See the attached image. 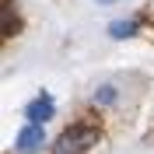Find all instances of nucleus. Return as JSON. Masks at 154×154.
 I'll return each mask as SVG.
<instances>
[{"label":"nucleus","mask_w":154,"mask_h":154,"mask_svg":"<svg viewBox=\"0 0 154 154\" xmlns=\"http://www.w3.org/2000/svg\"><path fill=\"white\" fill-rule=\"evenodd\" d=\"M95 140H98V130H95V126H74V130H67V133L56 140L53 154H84Z\"/></svg>","instance_id":"obj_1"},{"label":"nucleus","mask_w":154,"mask_h":154,"mask_svg":"<svg viewBox=\"0 0 154 154\" xmlns=\"http://www.w3.org/2000/svg\"><path fill=\"white\" fill-rule=\"evenodd\" d=\"M38 144H46V133H42V126L28 123V126L18 133V151H21V154H32V151H38Z\"/></svg>","instance_id":"obj_2"},{"label":"nucleus","mask_w":154,"mask_h":154,"mask_svg":"<svg viewBox=\"0 0 154 154\" xmlns=\"http://www.w3.org/2000/svg\"><path fill=\"white\" fill-rule=\"evenodd\" d=\"M25 116H28V123H46V119H53V102H49L46 95L42 98H35V102H32L28 109H25Z\"/></svg>","instance_id":"obj_3"},{"label":"nucleus","mask_w":154,"mask_h":154,"mask_svg":"<svg viewBox=\"0 0 154 154\" xmlns=\"http://www.w3.org/2000/svg\"><path fill=\"white\" fill-rule=\"evenodd\" d=\"M133 32H137L133 21H116V25H112V38H130Z\"/></svg>","instance_id":"obj_4"},{"label":"nucleus","mask_w":154,"mask_h":154,"mask_svg":"<svg viewBox=\"0 0 154 154\" xmlns=\"http://www.w3.org/2000/svg\"><path fill=\"white\" fill-rule=\"evenodd\" d=\"M95 98H98V102H112V98H116V91H112V88H102Z\"/></svg>","instance_id":"obj_5"},{"label":"nucleus","mask_w":154,"mask_h":154,"mask_svg":"<svg viewBox=\"0 0 154 154\" xmlns=\"http://www.w3.org/2000/svg\"><path fill=\"white\" fill-rule=\"evenodd\" d=\"M98 4H116V0H98Z\"/></svg>","instance_id":"obj_6"}]
</instances>
